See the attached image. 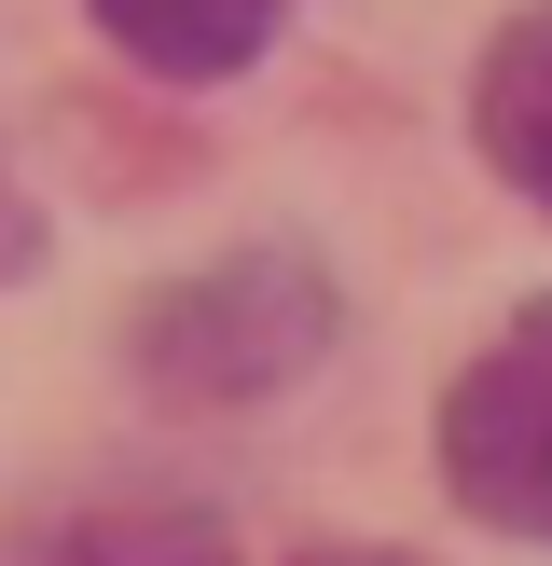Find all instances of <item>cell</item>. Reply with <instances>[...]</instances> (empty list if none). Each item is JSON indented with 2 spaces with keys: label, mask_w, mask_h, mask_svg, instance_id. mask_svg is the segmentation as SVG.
Here are the masks:
<instances>
[{
  "label": "cell",
  "mask_w": 552,
  "mask_h": 566,
  "mask_svg": "<svg viewBox=\"0 0 552 566\" xmlns=\"http://www.w3.org/2000/svg\"><path fill=\"white\" fill-rule=\"evenodd\" d=\"M318 346H331V291H318L304 249H235V263L180 276V291L138 318V374H152L166 401H193V415L276 401Z\"/></svg>",
  "instance_id": "6da1fadb"
},
{
  "label": "cell",
  "mask_w": 552,
  "mask_h": 566,
  "mask_svg": "<svg viewBox=\"0 0 552 566\" xmlns=\"http://www.w3.org/2000/svg\"><path fill=\"white\" fill-rule=\"evenodd\" d=\"M442 484L511 539H552V291L497 332L442 401Z\"/></svg>",
  "instance_id": "7a4b0ae2"
},
{
  "label": "cell",
  "mask_w": 552,
  "mask_h": 566,
  "mask_svg": "<svg viewBox=\"0 0 552 566\" xmlns=\"http://www.w3.org/2000/svg\"><path fill=\"white\" fill-rule=\"evenodd\" d=\"M469 138L484 166L552 221V0H524L511 28L484 42V83H469Z\"/></svg>",
  "instance_id": "3957f363"
},
{
  "label": "cell",
  "mask_w": 552,
  "mask_h": 566,
  "mask_svg": "<svg viewBox=\"0 0 552 566\" xmlns=\"http://www.w3.org/2000/svg\"><path fill=\"white\" fill-rule=\"evenodd\" d=\"M83 14H97L138 70H166V83H235L248 55L276 42L290 0H83Z\"/></svg>",
  "instance_id": "277c9868"
},
{
  "label": "cell",
  "mask_w": 552,
  "mask_h": 566,
  "mask_svg": "<svg viewBox=\"0 0 552 566\" xmlns=\"http://www.w3.org/2000/svg\"><path fill=\"white\" fill-rule=\"evenodd\" d=\"M42 566H235V539H221V512H193V497H110V512L55 525Z\"/></svg>",
  "instance_id": "5b68a950"
},
{
  "label": "cell",
  "mask_w": 552,
  "mask_h": 566,
  "mask_svg": "<svg viewBox=\"0 0 552 566\" xmlns=\"http://www.w3.org/2000/svg\"><path fill=\"white\" fill-rule=\"evenodd\" d=\"M346 566H359V553H346Z\"/></svg>",
  "instance_id": "8992f818"
}]
</instances>
